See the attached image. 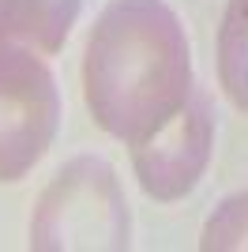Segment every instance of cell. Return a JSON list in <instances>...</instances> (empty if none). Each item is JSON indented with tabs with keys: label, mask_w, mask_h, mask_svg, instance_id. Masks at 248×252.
<instances>
[{
	"label": "cell",
	"mask_w": 248,
	"mask_h": 252,
	"mask_svg": "<svg viewBox=\"0 0 248 252\" xmlns=\"http://www.w3.org/2000/svg\"><path fill=\"white\" fill-rule=\"evenodd\" d=\"M192 45L165 0H109L83 45V98L94 125L135 147L192 94Z\"/></svg>",
	"instance_id": "obj_1"
},
{
	"label": "cell",
	"mask_w": 248,
	"mask_h": 252,
	"mask_svg": "<svg viewBox=\"0 0 248 252\" xmlns=\"http://www.w3.org/2000/svg\"><path fill=\"white\" fill-rule=\"evenodd\" d=\"M215 147V113L207 91L192 87L185 109L158 128L151 139L132 147V166L139 177V189L158 203L185 200L203 177Z\"/></svg>",
	"instance_id": "obj_4"
},
{
	"label": "cell",
	"mask_w": 248,
	"mask_h": 252,
	"mask_svg": "<svg viewBox=\"0 0 248 252\" xmlns=\"http://www.w3.org/2000/svg\"><path fill=\"white\" fill-rule=\"evenodd\" d=\"M79 19V0H0V42L57 53Z\"/></svg>",
	"instance_id": "obj_5"
},
{
	"label": "cell",
	"mask_w": 248,
	"mask_h": 252,
	"mask_svg": "<svg viewBox=\"0 0 248 252\" xmlns=\"http://www.w3.org/2000/svg\"><path fill=\"white\" fill-rule=\"evenodd\" d=\"M199 249L207 252H248V192L226 196L207 219L199 233Z\"/></svg>",
	"instance_id": "obj_7"
},
{
	"label": "cell",
	"mask_w": 248,
	"mask_h": 252,
	"mask_svg": "<svg viewBox=\"0 0 248 252\" xmlns=\"http://www.w3.org/2000/svg\"><path fill=\"white\" fill-rule=\"evenodd\" d=\"M61 125L57 79L41 57L0 42V181H19L53 147Z\"/></svg>",
	"instance_id": "obj_3"
},
{
	"label": "cell",
	"mask_w": 248,
	"mask_h": 252,
	"mask_svg": "<svg viewBox=\"0 0 248 252\" xmlns=\"http://www.w3.org/2000/svg\"><path fill=\"white\" fill-rule=\"evenodd\" d=\"M218 83L226 98L248 113V0H229L218 27Z\"/></svg>",
	"instance_id": "obj_6"
},
{
	"label": "cell",
	"mask_w": 248,
	"mask_h": 252,
	"mask_svg": "<svg viewBox=\"0 0 248 252\" xmlns=\"http://www.w3.org/2000/svg\"><path fill=\"white\" fill-rule=\"evenodd\" d=\"M132 215L113 166L94 155L72 158L34 203L31 249H128Z\"/></svg>",
	"instance_id": "obj_2"
}]
</instances>
